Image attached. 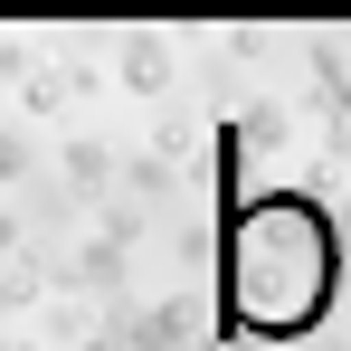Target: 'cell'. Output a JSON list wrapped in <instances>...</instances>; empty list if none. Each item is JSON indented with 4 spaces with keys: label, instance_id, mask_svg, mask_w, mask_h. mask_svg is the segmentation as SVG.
Listing matches in <instances>:
<instances>
[{
    "label": "cell",
    "instance_id": "cell-1",
    "mask_svg": "<svg viewBox=\"0 0 351 351\" xmlns=\"http://www.w3.org/2000/svg\"><path fill=\"white\" fill-rule=\"evenodd\" d=\"M323 285H332V247H323V219L313 209H256L228 237V304H237V323L294 332V323H313Z\"/></svg>",
    "mask_w": 351,
    "mask_h": 351
}]
</instances>
